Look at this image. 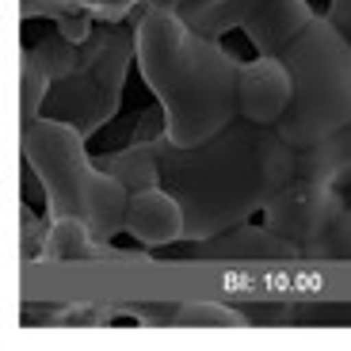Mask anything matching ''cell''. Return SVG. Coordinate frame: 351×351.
<instances>
[{
	"label": "cell",
	"instance_id": "6da1fadb",
	"mask_svg": "<svg viewBox=\"0 0 351 351\" xmlns=\"http://www.w3.org/2000/svg\"><path fill=\"white\" fill-rule=\"evenodd\" d=\"M160 184L184 206V245L241 226L298 176V149L275 126L233 119L221 134L199 145L157 138Z\"/></svg>",
	"mask_w": 351,
	"mask_h": 351
},
{
	"label": "cell",
	"instance_id": "7a4b0ae2",
	"mask_svg": "<svg viewBox=\"0 0 351 351\" xmlns=\"http://www.w3.org/2000/svg\"><path fill=\"white\" fill-rule=\"evenodd\" d=\"M138 73L168 114L176 145H199L237 119L241 58L221 38L202 35L160 4H145L134 19Z\"/></svg>",
	"mask_w": 351,
	"mask_h": 351
},
{
	"label": "cell",
	"instance_id": "3957f363",
	"mask_svg": "<svg viewBox=\"0 0 351 351\" xmlns=\"http://www.w3.org/2000/svg\"><path fill=\"white\" fill-rule=\"evenodd\" d=\"M84 141L73 123L38 114L23 126V165L43 187V210L50 218H80L99 241H114L123 233L130 191L88 157Z\"/></svg>",
	"mask_w": 351,
	"mask_h": 351
},
{
	"label": "cell",
	"instance_id": "277c9868",
	"mask_svg": "<svg viewBox=\"0 0 351 351\" xmlns=\"http://www.w3.org/2000/svg\"><path fill=\"white\" fill-rule=\"evenodd\" d=\"M282 58L294 73V99L275 130L294 149H306L351 123V43L328 16H317Z\"/></svg>",
	"mask_w": 351,
	"mask_h": 351
},
{
	"label": "cell",
	"instance_id": "5b68a950",
	"mask_svg": "<svg viewBox=\"0 0 351 351\" xmlns=\"http://www.w3.org/2000/svg\"><path fill=\"white\" fill-rule=\"evenodd\" d=\"M138 58V31H126L119 23H107L104 35H92L88 58L77 73L53 80V92L46 99V111L53 119L73 123L84 138L119 111V96L126 84V65Z\"/></svg>",
	"mask_w": 351,
	"mask_h": 351
},
{
	"label": "cell",
	"instance_id": "8992f818",
	"mask_svg": "<svg viewBox=\"0 0 351 351\" xmlns=\"http://www.w3.org/2000/svg\"><path fill=\"white\" fill-rule=\"evenodd\" d=\"M348 206L340 187L309 180V176H294L267 206H263V221L287 237L290 245H298L302 260H309L313 245L325 237V229L336 221V214Z\"/></svg>",
	"mask_w": 351,
	"mask_h": 351
},
{
	"label": "cell",
	"instance_id": "52a82bcc",
	"mask_svg": "<svg viewBox=\"0 0 351 351\" xmlns=\"http://www.w3.org/2000/svg\"><path fill=\"white\" fill-rule=\"evenodd\" d=\"M294 99V73L282 53H256L252 62H241L237 80V111L241 119L260 126H279Z\"/></svg>",
	"mask_w": 351,
	"mask_h": 351
},
{
	"label": "cell",
	"instance_id": "ba28073f",
	"mask_svg": "<svg viewBox=\"0 0 351 351\" xmlns=\"http://www.w3.org/2000/svg\"><path fill=\"white\" fill-rule=\"evenodd\" d=\"M191 256L202 260H233V263H282V260H302L298 245H290L287 237H279L267 221L256 226L252 218L241 226L214 233L206 241H191Z\"/></svg>",
	"mask_w": 351,
	"mask_h": 351
},
{
	"label": "cell",
	"instance_id": "9c48e42d",
	"mask_svg": "<svg viewBox=\"0 0 351 351\" xmlns=\"http://www.w3.org/2000/svg\"><path fill=\"white\" fill-rule=\"evenodd\" d=\"M184 229H187L184 206H180V199L165 184L130 195L123 233H130L138 245H145V248L176 245V241H184Z\"/></svg>",
	"mask_w": 351,
	"mask_h": 351
},
{
	"label": "cell",
	"instance_id": "30bf717a",
	"mask_svg": "<svg viewBox=\"0 0 351 351\" xmlns=\"http://www.w3.org/2000/svg\"><path fill=\"white\" fill-rule=\"evenodd\" d=\"M317 19L309 0H260V8L245 19V38L256 53H287V46Z\"/></svg>",
	"mask_w": 351,
	"mask_h": 351
},
{
	"label": "cell",
	"instance_id": "8fae6325",
	"mask_svg": "<svg viewBox=\"0 0 351 351\" xmlns=\"http://www.w3.org/2000/svg\"><path fill=\"white\" fill-rule=\"evenodd\" d=\"M298 176L321 180V184L343 187L351 180V123L332 130L328 138L298 149Z\"/></svg>",
	"mask_w": 351,
	"mask_h": 351
},
{
	"label": "cell",
	"instance_id": "7c38bea8",
	"mask_svg": "<svg viewBox=\"0 0 351 351\" xmlns=\"http://www.w3.org/2000/svg\"><path fill=\"white\" fill-rule=\"evenodd\" d=\"M104 256H114V245L99 241L92 233V226H84L80 218H50L38 260L58 263V260H104Z\"/></svg>",
	"mask_w": 351,
	"mask_h": 351
},
{
	"label": "cell",
	"instance_id": "4fadbf2b",
	"mask_svg": "<svg viewBox=\"0 0 351 351\" xmlns=\"http://www.w3.org/2000/svg\"><path fill=\"white\" fill-rule=\"evenodd\" d=\"M99 165H104L130 195L160 187V157H157V145H153V141H130L126 149L99 157Z\"/></svg>",
	"mask_w": 351,
	"mask_h": 351
},
{
	"label": "cell",
	"instance_id": "5bb4252c",
	"mask_svg": "<svg viewBox=\"0 0 351 351\" xmlns=\"http://www.w3.org/2000/svg\"><path fill=\"white\" fill-rule=\"evenodd\" d=\"M50 92H53V73L46 69L35 46H23V58H19V123L23 126L35 123L46 111Z\"/></svg>",
	"mask_w": 351,
	"mask_h": 351
},
{
	"label": "cell",
	"instance_id": "9a60e30c",
	"mask_svg": "<svg viewBox=\"0 0 351 351\" xmlns=\"http://www.w3.org/2000/svg\"><path fill=\"white\" fill-rule=\"evenodd\" d=\"M172 325L241 328V325H248V317L237 313L233 306H214V302H187V306H172Z\"/></svg>",
	"mask_w": 351,
	"mask_h": 351
},
{
	"label": "cell",
	"instance_id": "2e32d148",
	"mask_svg": "<svg viewBox=\"0 0 351 351\" xmlns=\"http://www.w3.org/2000/svg\"><path fill=\"white\" fill-rule=\"evenodd\" d=\"M309 260H351V206L336 214V221L325 229V237L313 245Z\"/></svg>",
	"mask_w": 351,
	"mask_h": 351
},
{
	"label": "cell",
	"instance_id": "e0dca14e",
	"mask_svg": "<svg viewBox=\"0 0 351 351\" xmlns=\"http://www.w3.org/2000/svg\"><path fill=\"white\" fill-rule=\"evenodd\" d=\"M62 12H92L96 16V4L92 0H23V19H58Z\"/></svg>",
	"mask_w": 351,
	"mask_h": 351
},
{
	"label": "cell",
	"instance_id": "ac0fdd59",
	"mask_svg": "<svg viewBox=\"0 0 351 351\" xmlns=\"http://www.w3.org/2000/svg\"><path fill=\"white\" fill-rule=\"evenodd\" d=\"M19 226H23V260H38V252H43V241H46V229H50V214L43 210V218H38L31 206H23V218H19Z\"/></svg>",
	"mask_w": 351,
	"mask_h": 351
},
{
	"label": "cell",
	"instance_id": "d6986e66",
	"mask_svg": "<svg viewBox=\"0 0 351 351\" xmlns=\"http://www.w3.org/2000/svg\"><path fill=\"white\" fill-rule=\"evenodd\" d=\"M92 27H96V16H92V12H62V16L53 19V31L65 35L69 43H88V38L96 35Z\"/></svg>",
	"mask_w": 351,
	"mask_h": 351
},
{
	"label": "cell",
	"instance_id": "ffe728a7",
	"mask_svg": "<svg viewBox=\"0 0 351 351\" xmlns=\"http://www.w3.org/2000/svg\"><path fill=\"white\" fill-rule=\"evenodd\" d=\"M149 4H160V8L176 12L180 19H187V23H199V19H206L218 4H226V0H149Z\"/></svg>",
	"mask_w": 351,
	"mask_h": 351
},
{
	"label": "cell",
	"instance_id": "44dd1931",
	"mask_svg": "<svg viewBox=\"0 0 351 351\" xmlns=\"http://www.w3.org/2000/svg\"><path fill=\"white\" fill-rule=\"evenodd\" d=\"M96 4V19L99 23H123L134 12H141L149 0H92Z\"/></svg>",
	"mask_w": 351,
	"mask_h": 351
},
{
	"label": "cell",
	"instance_id": "7402d4cb",
	"mask_svg": "<svg viewBox=\"0 0 351 351\" xmlns=\"http://www.w3.org/2000/svg\"><path fill=\"white\" fill-rule=\"evenodd\" d=\"M325 16H328V23L351 43V0H328Z\"/></svg>",
	"mask_w": 351,
	"mask_h": 351
},
{
	"label": "cell",
	"instance_id": "603a6c76",
	"mask_svg": "<svg viewBox=\"0 0 351 351\" xmlns=\"http://www.w3.org/2000/svg\"><path fill=\"white\" fill-rule=\"evenodd\" d=\"M340 191H343V199H348V206H351V180H348V184L340 187Z\"/></svg>",
	"mask_w": 351,
	"mask_h": 351
}]
</instances>
